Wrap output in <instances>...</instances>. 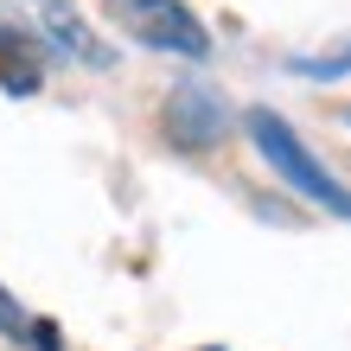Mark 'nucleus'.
Here are the masks:
<instances>
[{
    "mask_svg": "<svg viewBox=\"0 0 351 351\" xmlns=\"http://www.w3.org/2000/svg\"><path fill=\"white\" fill-rule=\"evenodd\" d=\"M243 128H250V141L262 147V160H268V167H275L287 185H294L300 198H313L319 211H332V217H351V192H345V185L300 147V134L287 128L275 109H250V121H243Z\"/></svg>",
    "mask_w": 351,
    "mask_h": 351,
    "instance_id": "1",
    "label": "nucleus"
},
{
    "mask_svg": "<svg viewBox=\"0 0 351 351\" xmlns=\"http://www.w3.org/2000/svg\"><path fill=\"white\" fill-rule=\"evenodd\" d=\"M102 7H109V19L128 38H141V45H154V51H179V58L211 51V38H204V26L192 19L185 0H102Z\"/></svg>",
    "mask_w": 351,
    "mask_h": 351,
    "instance_id": "2",
    "label": "nucleus"
},
{
    "mask_svg": "<svg viewBox=\"0 0 351 351\" xmlns=\"http://www.w3.org/2000/svg\"><path fill=\"white\" fill-rule=\"evenodd\" d=\"M167 134L179 141V147H211V141L223 134V109L204 90H173V102H167Z\"/></svg>",
    "mask_w": 351,
    "mask_h": 351,
    "instance_id": "3",
    "label": "nucleus"
},
{
    "mask_svg": "<svg viewBox=\"0 0 351 351\" xmlns=\"http://www.w3.org/2000/svg\"><path fill=\"white\" fill-rule=\"evenodd\" d=\"M38 84H45V64H38V45H32L26 32L0 26V90H13V96H32Z\"/></svg>",
    "mask_w": 351,
    "mask_h": 351,
    "instance_id": "4",
    "label": "nucleus"
},
{
    "mask_svg": "<svg viewBox=\"0 0 351 351\" xmlns=\"http://www.w3.org/2000/svg\"><path fill=\"white\" fill-rule=\"evenodd\" d=\"M0 332L26 339V345H38V351H58V332H51L45 319H26V313H19V300L7 294V287H0Z\"/></svg>",
    "mask_w": 351,
    "mask_h": 351,
    "instance_id": "5",
    "label": "nucleus"
},
{
    "mask_svg": "<svg viewBox=\"0 0 351 351\" xmlns=\"http://www.w3.org/2000/svg\"><path fill=\"white\" fill-rule=\"evenodd\" d=\"M300 77H351V45L345 51H326V58H294Z\"/></svg>",
    "mask_w": 351,
    "mask_h": 351,
    "instance_id": "6",
    "label": "nucleus"
},
{
    "mask_svg": "<svg viewBox=\"0 0 351 351\" xmlns=\"http://www.w3.org/2000/svg\"><path fill=\"white\" fill-rule=\"evenodd\" d=\"M51 32H58V45H71V51H84L90 64H102V58H109L102 45H90V38H84V26H77V19H64V13L51 19Z\"/></svg>",
    "mask_w": 351,
    "mask_h": 351,
    "instance_id": "7",
    "label": "nucleus"
}]
</instances>
